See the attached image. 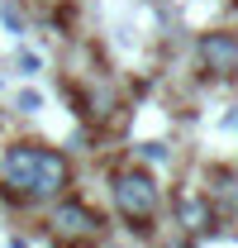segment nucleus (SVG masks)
Returning a JSON list of instances; mask_svg holds the SVG:
<instances>
[{
    "mask_svg": "<svg viewBox=\"0 0 238 248\" xmlns=\"http://www.w3.org/2000/svg\"><path fill=\"white\" fill-rule=\"evenodd\" d=\"M110 196H115L119 219H124L129 229H138V234H148V224L157 219V210H162V186H157V177L143 172V167H119L115 177H110Z\"/></svg>",
    "mask_w": 238,
    "mask_h": 248,
    "instance_id": "f257e3e1",
    "label": "nucleus"
},
{
    "mask_svg": "<svg viewBox=\"0 0 238 248\" xmlns=\"http://www.w3.org/2000/svg\"><path fill=\"white\" fill-rule=\"evenodd\" d=\"M48 234L58 239V244H100L105 239V215L81 201V196H53V215H48Z\"/></svg>",
    "mask_w": 238,
    "mask_h": 248,
    "instance_id": "f03ea898",
    "label": "nucleus"
},
{
    "mask_svg": "<svg viewBox=\"0 0 238 248\" xmlns=\"http://www.w3.org/2000/svg\"><path fill=\"white\" fill-rule=\"evenodd\" d=\"M195 58H200V72H205V77H214V81H234V77H238V33L234 29L200 33Z\"/></svg>",
    "mask_w": 238,
    "mask_h": 248,
    "instance_id": "7ed1b4c3",
    "label": "nucleus"
},
{
    "mask_svg": "<svg viewBox=\"0 0 238 248\" xmlns=\"http://www.w3.org/2000/svg\"><path fill=\"white\" fill-rule=\"evenodd\" d=\"M72 186V162L58 148H43L38 143V162H33V186H29V201H53Z\"/></svg>",
    "mask_w": 238,
    "mask_h": 248,
    "instance_id": "20e7f679",
    "label": "nucleus"
},
{
    "mask_svg": "<svg viewBox=\"0 0 238 248\" xmlns=\"http://www.w3.org/2000/svg\"><path fill=\"white\" fill-rule=\"evenodd\" d=\"M177 224L186 229V239L214 234V224H219L214 196H205V191H181V196H177Z\"/></svg>",
    "mask_w": 238,
    "mask_h": 248,
    "instance_id": "39448f33",
    "label": "nucleus"
}]
</instances>
